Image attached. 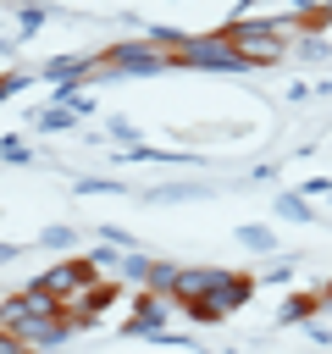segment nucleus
<instances>
[{"instance_id": "nucleus-1", "label": "nucleus", "mask_w": 332, "mask_h": 354, "mask_svg": "<svg viewBox=\"0 0 332 354\" xmlns=\"http://www.w3.org/2000/svg\"><path fill=\"white\" fill-rule=\"evenodd\" d=\"M183 66H199V72H249V61L232 50L227 33H188L183 50H177Z\"/></svg>"}, {"instance_id": "nucleus-2", "label": "nucleus", "mask_w": 332, "mask_h": 354, "mask_svg": "<svg viewBox=\"0 0 332 354\" xmlns=\"http://www.w3.org/2000/svg\"><path fill=\"white\" fill-rule=\"evenodd\" d=\"M33 288H44L55 304H66V299H77V293L100 288V271L89 266V254H72V260H61V266H44V271L33 277Z\"/></svg>"}, {"instance_id": "nucleus-3", "label": "nucleus", "mask_w": 332, "mask_h": 354, "mask_svg": "<svg viewBox=\"0 0 332 354\" xmlns=\"http://www.w3.org/2000/svg\"><path fill=\"white\" fill-rule=\"evenodd\" d=\"M249 293H255V277H243V271H232V282H227V288H216L210 299H199V304H188L183 315H188V321H199V326H216V321H227L232 310H243V304H249Z\"/></svg>"}, {"instance_id": "nucleus-4", "label": "nucleus", "mask_w": 332, "mask_h": 354, "mask_svg": "<svg viewBox=\"0 0 332 354\" xmlns=\"http://www.w3.org/2000/svg\"><path fill=\"white\" fill-rule=\"evenodd\" d=\"M166 66H177V55L172 50H160V44H144V39H127V44H111L105 50V72H166Z\"/></svg>"}, {"instance_id": "nucleus-5", "label": "nucleus", "mask_w": 332, "mask_h": 354, "mask_svg": "<svg viewBox=\"0 0 332 354\" xmlns=\"http://www.w3.org/2000/svg\"><path fill=\"white\" fill-rule=\"evenodd\" d=\"M232 282V271L227 266H183L177 271V288H172V299L188 310V304H199V299H210L216 288H227Z\"/></svg>"}, {"instance_id": "nucleus-6", "label": "nucleus", "mask_w": 332, "mask_h": 354, "mask_svg": "<svg viewBox=\"0 0 332 354\" xmlns=\"http://www.w3.org/2000/svg\"><path fill=\"white\" fill-rule=\"evenodd\" d=\"M172 304H177V299H166V293H149V288H144V293L133 299V315H127V326H122V332H127V337H155V332L166 326Z\"/></svg>"}, {"instance_id": "nucleus-7", "label": "nucleus", "mask_w": 332, "mask_h": 354, "mask_svg": "<svg viewBox=\"0 0 332 354\" xmlns=\"http://www.w3.org/2000/svg\"><path fill=\"white\" fill-rule=\"evenodd\" d=\"M315 315H321V293H293V299L282 304L277 321H282V326H310Z\"/></svg>"}, {"instance_id": "nucleus-8", "label": "nucleus", "mask_w": 332, "mask_h": 354, "mask_svg": "<svg viewBox=\"0 0 332 354\" xmlns=\"http://www.w3.org/2000/svg\"><path fill=\"white\" fill-rule=\"evenodd\" d=\"M72 122H77V111H72V105H50V111H39V116H33V127H44V133H66Z\"/></svg>"}, {"instance_id": "nucleus-9", "label": "nucleus", "mask_w": 332, "mask_h": 354, "mask_svg": "<svg viewBox=\"0 0 332 354\" xmlns=\"http://www.w3.org/2000/svg\"><path fill=\"white\" fill-rule=\"evenodd\" d=\"M210 194V183H160L149 199H205Z\"/></svg>"}, {"instance_id": "nucleus-10", "label": "nucleus", "mask_w": 332, "mask_h": 354, "mask_svg": "<svg viewBox=\"0 0 332 354\" xmlns=\"http://www.w3.org/2000/svg\"><path fill=\"white\" fill-rule=\"evenodd\" d=\"M277 216H288V221H315V210H310L304 194H282V199H277Z\"/></svg>"}, {"instance_id": "nucleus-11", "label": "nucleus", "mask_w": 332, "mask_h": 354, "mask_svg": "<svg viewBox=\"0 0 332 354\" xmlns=\"http://www.w3.org/2000/svg\"><path fill=\"white\" fill-rule=\"evenodd\" d=\"M177 271H183V266H172V260H155V271H149V293H166V299H172V288H177Z\"/></svg>"}, {"instance_id": "nucleus-12", "label": "nucleus", "mask_w": 332, "mask_h": 354, "mask_svg": "<svg viewBox=\"0 0 332 354\" xmlns=\"http://www.w3.org/2000/svg\"><path fill=\"white\" fill-rule=\"evenodd\" d=\"M299 61H304V66H321V61H332V44H326L321 33H310V39L299 44Z\"/></svg>"}, {"instance_id": "nucleus-13", "label": "nucleus", "mask_w": 332, "mask_h": 354, "mask_svg": "<svg viewBox=\"0 0 332 354\" xmlns=\"http://www.w3.org/2000/svg\"><path fill=\"white\" fill-rule=\"evenodd\" d=\"M72 188L77 194H127V183H111V177H77Z\"/></svg>"}, {"instance_id": "nucleus-14", "label": "nucleus", "mask_w": 332, "mask_h": 354, "mask_svg": "<svg viewBox=\"0 0 332 354\" xmlns=\"http://www.w3.org/2000/svg\"><path fill=\"white\" fill-rule=\"evenodd\" d=\"M238 243L255 249V254H271V232L266 227H238Z\"/></svg>"}, {"instance_id": "nucleus-15", "label": "nucleus", "mask_w": 332, "mask_h": 354, "mask_svg": "<svg viewBox=\"0 0 332 354\" xmlns=\"http://www.w3.org/2000/svg\"><path fill=\"white\" fill-rule=\"evenodd\" d=\"M44 17H55V6H50V0H44V6H22V33H33Z\"/></svg>"}, {"instance_id": "nucleus-16", "label": "nucleus", "mask_w": 332, "mask_h": 354, "mask_svg": "<svg viewBox=\"0 0 332 354\" xmlns=\"http://www.w3.org/2000/svg\"><path fill=\"white\" fill-rule=\"evenodd\" d=\"M28 83V72H0V105L6 100H17V88Z\"/></svg>"}, {"instance_id": "nucleus-17", "label": "nucleus", "mask_w": 332, "mask_h": 354, "mask_svg": "<svg viewBox=\"0 0 332 354\" xmlns=\"http://www.w3.org/2000/svg\"><path fill=\"white\" fill-rule=\"evenodd\" d=\"M72 243V227H44V249H66Z\"/></svg>"}, {"instance_id": "nucleus-18", "label": "nucleus", "mask_w": 332, "mask_h": 354, "mask_svg": "<svg viewBox=\"0 0 332 354\" xmlns=\"http://www.w3.org/2000/svg\"><path fill=\"white\" fill-rule=\"evenodd\" d=\"M0 160H33V155H28V144H17V138H6V144H0Z\"/></svg>"}, {"instance_id": "nucleus-19", "label": "nucleus", "mask_w": 332, "mask_h": 354, "mask_svg": "<svg viewBox=\"0 0 332 354\" xmlns=\"http://www.w3.org/2000/svg\"><path fill=\"white\" fill-rule=\"evenodd\" d=\"M260 277H266V282H288V277H293V260H277V266H266Z\"/></svg>"}, {"instance_id": "nucleus-20", "label": "nucleus", "mask_w": 332, "mask_h": 354, "mask_svg": "<svg viewBox=\"0 0 332 354\" xmlns=\"http://www.w3.org/2000/svg\"><path fill=\"white\" fill-rule=\"evenodd\" d=\"M0 260H17V243H0Z\"/></svg>"}]
</instances>
